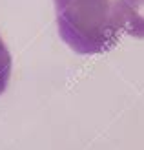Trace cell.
I'll return each instance as SVG.
<instances>
[{
	"instance_id": "1",
	"label": "cell",
	"mask_w": 144,
	"mask_h": 150,
	"mask_svg": "<svg viewBox=\"0 0 144 150\" xmlns=\"http://www.w3.org/2000/svg\"><path fill=\"white\" fill-rule=\"evenodd\" d=\"M58 35L75 53L97 55L119 40L113 0H53Z\"/></svg>"
},
{
	"instance_id": "2",
	"label": "cell",
	"mask_w": 144,
	"mask_h": 150,
	"mask_svg": "<svg viewBox=\"0 0 144 150\" xmlns=\"http://www.w3.org/2000/svg\"><path fill=\"white\" fill-rule=\"evenodd\" d=\"M113 15L119 31L144 39V0H113Z\"/></svg>"
},
{
	"instance_id": "3",
	"label": "cell",
	"mask_w": 144,
	"mask_h": 150,
	"mask_svg": "<svg viewBox=\"0 0 144 150\" xmlns=\"http://www.w3.org/2000/svg\"><path fill=\"white\" fill-rule=\"evenodd\" d=\"M11 68H13V61H11V53L7 50L6 42L0 37V95L6 92L7 84L11 79Z\"/></svg>"
}]
</instances>
